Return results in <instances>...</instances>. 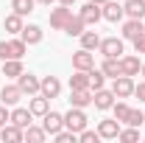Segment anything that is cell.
<instances>
[{
    "mask_svg": "<svg viewBox=\"0 0 145 143\" xmlns=\"http://www.w3.org/2000/svg\"><path fill=\"white\" fill-rule=\"evenodd\" d=\"M64 129H70V132H81V129H87V115H84V109L81 107H70V112L64 115Z\"/></svg>",
    "mask_w": 145,
    "mask_h": 143,
    "instance_id": "6da1fadb",
    "label": "cell"
},
{
    "mask_svg": "<svg viewBox=\"0 0 145 143\" xmlns=\"http://www.w3.org/2000/svg\"><path fill=\"white\" fill-rule=\"evenodd\" d=\"M42 129H45L48 135L61 132V129H64V115H61V112H53V109H48V112L42 115Z\"/></svg>",
    "mask_w": 145,
    "mask_h": 143,
    "instance_id": "7a4b0ae2",
    "label": "cell"
},
{
    "mask_svg": "<svg viewBox=\"0 0 145 143\" xmlns=\"http://www.w3.org/2000/svg\"><path fill=\"white\" fill-rule=\"evenodd\" d=\"M123 39H117V36H106V39H101V45H98V51L103 56H114V59H120L123 56Z\"/></svg>",
    "mask_w": 145,
    "mask_h": 143,
    "instance_id": "3957f363",
    "label": "cell"
},
{
    "mask_svg": "<svg viewBox=\"0 0 145 143\" xmlns=\"http://www.w3.org/2000/svg\"><path fill=\"white\" fill-rule=\"evenodd\" d=\"M112 93H114V98H128V95H134V79H131V76H117V79L112 81Z\"/></svg>",
    "mask_w": 145,
    "mask_h": 143,
    "instance_id": "277c9868",
    "label": "cell"
},
{
    "mask_svg": "<svg viewBox=\"0 0 145 143\" xmlns=\"http://www.w3.org/2000/svg\"><path fill=\"white\" fill-rule=\"evenodd\" d=\"M78 17L84 20V25H98V20H103V11H101V3H87V6H81V11H78Z\"/></svg>",
    "mask_w": 145,
    "mask_h": 143,
    "instance_id": "5b68a950",
    "label": "cell"
},
{
    "mask_svg": "<svg viewBox=\"0 0 145 143\" xmlns=\"http://www.w3.org/2000/svg\"><path fill=\"white\" fill-rule=\"evenodd\" d=\"M22 90H20V84H6V87L0 90V101L6 104V107H17L20 101H22Z\"/></svg>",
    "mask_w": 145,
    "mask_h": 143,
    "instance_id": "8992f818",
    "label": "cell"
},
{
    "mask_svg": "<svg viewBox=\"0 0 145 143\" xmlns=\"http://www.w3.org/2000/svg\"><path fill=\"white\" fill-rule=\"evenodd\" d=\"M72 68H75V70H92V68H95V54L87 51V48L75 51V54H72Z\"/></svg>",
    "mask_w": 145,
    "mask_h": 143,
    "instance_id": "52a82bcc",
    "label": "cell"
},
{
    "mask_svg": "<svg viewBox=\"0 0 145 143\" xmlns=\"http://www.w3.org/2000/svg\"><path fill=\"white\" fill-rule=\"evenodd\" d=\"M101 11H103V20H109V23H120V20L126 17V9L120 3H114V0H106L101 6Z\"/></svg>",
    "mask_w": 145,
    "mask_h": 143,
    "instance_id": "ba28073f",
    "label": "cell"
},
{
    "mask_svg": "<svg viewBox=\"0 0 145 143\" xmlns=\"http://www.w3.org/2000/svg\"><path fill=\"white\" fill-rule=\"evenodd\" d=\"M72 17L70 6H59V9H53L50 11V28H56V31H64V25H67V20Z\"/></svg>",
    "mask_w": 145,
    "mask_h": 143,
    "instance_id": "9c48e42d",
    "label": "cell"
},
{
    "mask_svg": "<svg viewBox=\"0 0 145 143\" xmlns=\"http://www.w3.org/2000/svg\"><path fill=\"white\" fill-rule=\"evenodd\" d=\"M39 93L53 101V98H59V93H61V81H59L56 76H45V79L39 81Z\"/></svg>",
    "mask_w": 145,
    "mask_h": 143,
    "instance_id": "30bf717a",
    "label": "cell"
},
{
    "mask_svg": "<svg viewBox=\"0 0 145 143\" xmlns=\"http://www.w3.org/2000/svg\"><path fill=\"white\" fill-rule=\"evenodd\" d=\"M120 70H123V76H140V70H142L140 56H134V54L120 56Z\"/></svg>",
    "mask_w": 145,
    "mask_h": 143,
    "instance_id": "8fae6325",
    "label": "cell"
},
{
    "mask_svg": "<svg viewBox=\"0 0 145 143\" xmlns=\"http://www.w3.org/2000/svg\"><path fill=\"white\" fill-rule=\"evenodd\" d=\"M39 81H42V79H36L34 73H25V70H22V76L17 79L20 90H22L25 95H36V93H39Z\"/></svg>",
    "mask_w": 145,
    "mask_h": 143,
    "instance_id": "7c38bea8",
    "label": "cell"
},
{
    "mask_svg": "<svg viewBox=\"0 0 145 143\" xmlns=\"http://www.w3.org/2000/svg\"><path fill=\"white\" fill-rule=\"evenodd\" d=\"M92 104L98 109H112V104H114V93L106 87H101V90H95L92 93Z\"/></svg>",
    "mask_w": 145,
    "mask_h": 143,
    "instance_id": "4fadbf2b",
    "label": "cell"
},
{
    "mask_svg": "<svg viewBox=\"0 0 145 143\" xmlns=\"http://www.w3.org/2000/svg\"><path fill=\"white\" fill-rule=\"evenodd\" d=\"M98 135L106 138V140H117V135H120V121H117V118L101 121V124H98Z\"/></svg>",
    "mask_w": 145,
    "mask_h": 143,
    "instance_id": "5bb4252c",
    "label": "cell"
},
{
    "mask_svg": "<svg viewBox=\"0 0 145 143\" xmlns=\"http://www.w3.org/2000/svg\"><path fill=\"white\" fill-rule=\"evenodd\" d=\"M92 104V90H70V107H89Z\"/></svg>",
    "mask_w": 145,
    "mask_h": 143,
    "instance_id": "9a60e30c",
    "label": "cell"
},
{
    "mask_svg": "<svg viewBox=\"0 0 145 143\" xmlns=\"http://www.w3.org/2000/svg\"><path fill=\"white\" fill-rule=\"evenodd\" d=\"M28 109H31L34 115H39V118H42V115L50 109V98H48V95H42V93H36L34 98L28 101Z\"/></svg>",
    "mask_w": 145,
    "mask_h": 143,
    "instance_id": "2e32d148",
    "label": "cell"
},
{
    "mask_svg": "<svg viewBox=\"0 0 145 143\" xmlns=\"http://www.w3.org/2000/svg\"><path fill=\"white\" fill-rule=\"evenodd\" d=\"M0 140H6V143H20L22 140V129H20L17 124H8L6 126H0Z\"/></svg>",
    "mask_w": 145,
    "mask_h": 143,
    "instance_id": "e0dca14e",
    "label": "cell"
},
{
    "mask_svg": "<svg viewBox=\"0 0 145 143\" xmlns=\"http://www.w3.org/2000/svg\"><path fill=\"white\" fill-rule=\"evenodd\" d=\"M31 118H34V112L31 109H25V107H14L11 109V124H17L20 129H25V126H31Z\"/></svg>",
    "mask_w": 145,
    "mask_h": 143,
    "instance_id": "ac0fdd59",
    "label": "cell"
},
{
    "mask_svg": "<svg viewBox=\"0 0 145 143\" xmlns=\"http://www.w3.org/2000/svg\"><path fill=\"white\" fill-rule=\"evenodd\" d=\"M20 36H22V42H25V45H39L45 34H42V28H39V25H22Z\"/></svg>",
    "mask_w": 145,
    "mask_h": 143,
    "instance_id": "d6986e66",
    "label": "cell"
},
{
    "mask_svg": "<svg viewBox=\"0 0 145 143\" xmlns=\"http://www.w3.org/2000/svg\"><path fill=\"white\" fill-rule=\"evenodd\" d=\"M142 31H145L142 20H131V17H128L126 23H123V39H137Z\"/></svg>",
    "mask_w": 145,
    "mask_h": 143,
    "instance_id": "ffe728a7",
    "label": "cell"
},
{
    "mask_svg": "<svg viewBox=\"0 0 145 143\" xmlns=\"http://www.w3.org/2000/svg\"><path fill=\"white\" fill-rule=\"evenodd\" d=\"M123 9H126V17H131V20H142L145 17V0H126Z\"/></svg>",
    "mask_w": 145,
    "mask_h": 143,
    "instance_id": "44dd1931",
    "label": "cell"
},
{
    "mask_svg": "<svg viewBox=\"0 0 145 143\" xmlns=\"http://www.w3.org/2000/svg\"><path fill=\"white\" fill-rule=\"evenodd\" d=\"M101 70H103V76H109V79H117V76H123V70H120V59H114V56H103V65H101Z\"/></svg>",
    "mask_w": 145,
    "mask_h": 143,
    "instance_id": "7402d4cb",
    "label": "cell"
},
{
    "mask_svg": "<svg viewBox=\"0 0 145 143\" xmlns=\"http://www.w3.org/2000/svg\"><path fill=\"white\" fill-rule=\"evenodd\" d=\"M22 25H25V23H22V17H20L17 11H11L8 17L3 20V28H6V34H20V31H22Z\"/></svg>",
    "mask_w": 145,
    "mask_h": 143,
    "instance_id": "603a6c76",
    "label": "cell"
},
{
    "mask_svg": "<svg viewBox=\"0 0 145 143\" xmlns=\"http://www.w3.org/2000/svg\"><path fill=\"white\" fill-rule=\"evenodd\" d=\"M0 73L8 76V79H20V76H22V62H20V59H6Z\"/></svg>",
    "mask_w": 145,
    "mask_h": 143,
    "instance_id": "cb8c5ba5",
    "label": "cell"
},
{
    "mask_svg": "<svg viewBox=\"0 0 145 143\" xmlns=\"http://www.w3.org/2000/svg\"><path fill=\"white\" fill-rule=\"evenodd\" d=\"M89 87V70H75L70 76V90H87Z\"/></svg>",
    "mask_w": 145,
    "mask_h": 143,
    "instance_id": "d4e9b609",
    "label": "cell"
},
{
    "mask_svg": "<svg viewBox=\"0 0 145 143\" xmlns=\"http://www.w3.org/2000/svg\"><path fill=\"white\" fill-rule=\"evenodd\" d=\"M84 28H87V25H84V20L78 17V14H72V17L67 20V25H64V34H70V36H81V34H84Z\"/></svg>",
    "mask_w": 145,
    "mask_h": 143,
    "instance_id": "484cf974",
    "label": "cell"
},
{
    "mask_svg": "<svg viewBox=\"0 0 145 143\" xmlns=\"http://www.w3.org/2000/svg\"><path fill=\"white\" fill-rule=\"evenodd\" d=\"M22 138L31 140V143H42L45 138H48V132H45L42 126H25V129H22Z\"/></svg>",
    "mask_w": 145,
    "mask_h": 143,
    "instance_id": "4316f807",
    "label": "cell"
},
{
    "mask_svg": "<svg viewBox=\"0 0 145 143\" xmlns=\"http://www.w3.org/2000/svg\"><path fill=\"white\" fill-rule=\"evenodd\" d=\"M81 39V48H87V51H95L98 45H101V36H98V31H87L84 28V34L78 36Z\"/></svg>",
    "mask_w": 145,
    "mask_h": 143,
    "instance_id": "83f0119b",
    "label": "cell"
},
{
    "mask_svg": "<svg viewBox=\"0 0 145 143\" xmlns=\"http://www.w3.org/2000/svg\"><path fill=\"white\" fill-rule=\"evenodd\" d=\"M36 6V0H11V9L17 11L20 17H25V14H31Z\"/></svg>",
    "mask_w": 145,
    "mask_h": 143,
    "instance_id": "f1b7e54d",
    "label": "cell"
},
{
    "mask_svg": "<svg viewBox=\"0 0 145 143\" xmlns=\"http://www.w3.org/2000/svg\"><path fill=\"white\" fill-rule=\"evenodd\" d=\"M8 48H11V59H22L25 51H28V45L22 42V36L20 39H8Z\"/></svg>",
    "mask_w": 145,
    "mask_h": 143,
    "instance_id": "f546056e",
    "label": "cell"
},
{
    "mask_svg": "<svg viewBox=\"0 0 145 143\" xmlns=\"http://www.w3.org/2000/svg\"><path fill=\"white\" fill-rule=\"evenodd\" d=\"M103 84H106V76H103V70H95V68H92V70H89V90L95 93V90H101Z\"/></svg>",
    "mask_w": 145,
    "mask_h": 143,
    "instance_id": "4dcf8cb0",
    "label": "cell"
},
{
    "mask_svg": "<svg viewBox=\"0 0 145 143\" xmlns=\"http://www.w3.org/2000/svg\"><path fill=\"white\" fill-rule=\"evenodd\" d=\"M117 140H123V143H134V140H140V126H128V129H120Z\"/></svg>",
    "mask_w": 145,
    "mask_h": 143,
    "instance_id": "1f68e13d",
    "label": "cell"
},
{
    "mask_svg": "<svg viewBox=\"0 0 145 143\" xmlns=\"http://www.w3.org/2000/svg\"><path fill=\"white\" fill-rule=\"evenodd\" d=\"M128 104L126 101H123V98H117V101H114V104H112V112H114V118H117V121H120V124H123V121H126V115H128Z\"/></svg>",
    "mask_w": 145,
    "mask_h": 143,
    "instance_id": "d6a6232c",
    "label": "cell"
},
{
    "mask_svg": "<svg viewBox=\"0 0 145 143\" xmlns=\"http://www.w3.org/2000/svg\"><path fill=\"white\" fill-rule=\"evenodd\" d=\"M123 124H128V126H142L145 124V112H142V109H128V115H126Z\"/></svg>",
    "mask_w": 145,
    "mask_h": 143,
    "instance_id": "836d02e7",
    "label": "cell"
},
{
    "mask_svg": "<svg viewBox=\"0 0 145 143\" xmlns=\"http://www.w3.org/2000/svg\"><path fill=\"white\" fill-rule=\"evenodd\" d=\"M78 140L81 143H98L101 135H98V129H95V132H92V129H81V132H78Z\"/></svg>",
    "mask_w": 145,
    "mask_h": 143,
    "instance_id": "e575fe53",
    "label": "cell"
},
{
    "mask_svg": "<svg viewBox=\"0 0 145 143\" xmlns=\"http://www.w3.org/2000/svg\"><path fill=\"white\" fill-rule=\"evenodd\" d=\"M53 138H56L59 143H75V140H78V135H75V132H70V129H61V132H56Z\"/></svg>",
    "mask_w": 145,
    "mask_h": 143,
    "instance_id": "d590c367",
    "label": "cell"
},
{
    "mask_svg": "<svg viewBox=\"0 0 145 143\" xmlns=\"http://www.w3.org/2000/svg\"><path fill=\"white\" fill-rule=\"evenodd\" d=\"M6 59H11V48L6 39H0V62H6Z\"/></svg>",
    "mask_w": 145,
    "mask_h": 143,
    "instance_id": "8d00e7d4",
    "label": "cell"
},
{
    "mask_svg": "<svg viewBox=\"0 0 145 143\" xmlns=\"http://www.w3.org/2000/svg\"><path fill=\"white\" fill-rule=\"evenodd\" d=\"M131 42H134V51H137V54H145V31L137 36V39H131Z\"/></svg>",
    "mask_w": 145,
    "mask_h": 143,
    "instance_id": "74e56055",
    "label": "cell"
},
{
    "mask_svg": "<svg viewBox=\"0 0 145 143\" xmlns=\"http://www.w3.org/2000/svg\"><path fill=\"white\" fill-rule=\"evenodd\" d=\"M134 95H137V98H140V101L145 104V81H140V84H134Z\"/></svg>",
    "mask_w": 145,
    "mask_h": 143,
    "instance_id": "f35d334b",
    "label": "cell"
},
{
    "mask_svg": "<svg viewBox=\"0 0 145 143\" xmlns=\"http://www.w3.org/2000/svg\"><path fill=\"white\" fill-rule=\"evenodd\" d=\"M8 118H11V112L6 109V104H0V126H6V124H8Z\"/></svg>",
    "mask_w": 145,
    "mask_h": 143,
    "instance_id": "ab89813d",
    "label": "cell"
},
{
    "mask_svg": "<svg viewBox=\"0 0 145 143\" xmlns=\"http://www.w3.org/2000/svg\"><path fill=\"white\" fill-rule=\"evenodd\" d=\"M59 3H61V6H72L75 0H59Z\"/></svg>",
    "mask_w": 145,
    "mask_h": 143,
    "instance_id": "60d3db41",
    "label": "cell"
},
{
    "mask_svg": "<svg viewBox=\"0 0 145 143\" xmlns=\"http://www.w3.org/2000/svg\"><path fill=\"white\" fill-rule=\"evenodd\" d=\"M36 3H42V6H50V3H53V0H36Z\"/></svg>",
    "mask_w": 145,
    "mask_h": 143,
    "instance_id": "b9f144b4",
    "label": "cell"
},
{
    "mask_svg": "<svg viewBox=\"0 0 145 143\" xmlns=\"http://www.w3.org/2000/svg\"><path fill=\"white\" fill-rule=\"evenodd\" d=\"M92 3H101V6H103V3H106V0H92Z\"/></svg>",
    "mask_w": 145,
    "mask_h": 143,
    "instance_id": "7bdbcfd3",
    "label": "cell"
},
{
    "mask_svg": "<svg viewBox=\"0 0 145 143\" xmlns=\"http://www.w3.org/2000/svg\"><path fill=\"white\" fill-rule=\"evenodd\" d=\"M140 73H142V76H145V65H142V70H140Z\"/></svg>",
    "mask_w": 145,
    "mask_h": 143,
    "instance_id": "ee69618b",
    "label": "cell"
},
{
    "mask_svg": "<svg viewBox=\"0 0 145 143\" xmlns=\"http://www.w3.org/2000/svg\"><path fill=\"white\" fill-rule=\"evenodd\" d=\"M0 76H3V73H0Z\"/></svg>",
    "mask_w": 145,
    "mask_h": 143,
    "instance_id": "f6af8a7d",
    "label": "cell"
}]
</instances>
